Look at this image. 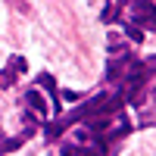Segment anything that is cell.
<instances>
[{
  "mask_svg": "<svg viewBox=\"0 0 156 156\" xmlns=\"http://www.w3.org/2000/svg\"><path fill=\"white\" fill-rule=\"evenodd\" d=\"M25 103H28V106H31V109H34L37 115H47V103L41 100V94H37V90H34V87L28 90V94H25Z\"/></svg>",
  "mask_w": 156,
  "mask_h": 156,
  "instance_id": "4",
  "label": "cell"
},
{
  "mask_svg": "<svg viewBox=\"0 0 156 156\" xmlns=\"http://www.w3.org/2000/svg\"><path fill=\"white\" fill-rule=\"evenodd\" d=\"M6 3H12L19 12H28V3H25V0H6Z\"/></svg>",
  "mask_w": 156,
  "mask_h": 156,
  "instance_id": "6",
  "label": "cell"
},
{
  "mask_svg": "<svg viewBox=\"0 0 156 156\" xmlns=\"http://www.w3.org/2000/svg\"><path fill=\"white\" fill-rule=\"evenodd\" d=\"M37 84H44V87L50 90V100H53V106H56V112H59V94H56V81H53V78H50L47 72H41V75H37Z\"/></svg>",
  "mask_w": 156,
  "mask_h": 156,
  "instance_id": "3",
  "label": "cell"
},
{
  "mask_svg": "<svg viewBox=\"0 0 156 156\" xmlns=\"http://www.w3.org/2000/svg\"><path fill=\"white\" fill-rule=\"evenodd\" d=\"M109 50H112V53H125V41H122L119 34H112V37H109Z\"/></svg>",
  "mask_w": 156,
  "mask_h": 156,
  "instance_id": "5",
  "label": "cell"
},
{
  "mask_svg": "<svg viewBox=\"0 0 156 156\" xmlns=\"http://www.w3.org/2000/svg\"><path fill=\"white\" fill-rule=\"evenodd\" d=\"M25 72V59L22 56H12L9 59V66L6 69H0V90H6V87H12L16 84V78Z\"/></svg>",
  "mask_w": 156,
  "mask_h": 156,
  "instance_id": "2",
  "label": "cell"
},
{
  "mask_svg": "<svg viewBox=\"0 0 156 156\" xmlns=\"http://www.w3.org/2000/svg\"><path fill=\"white\" fill-rule=\"evenodd\" d=\"M3 147H6V137H3V131H0V153H3Z\"/></svg>",
  "mask_w": 156,
  "mask_h": 156,
  "instance_id": "7",
  "label": "cell"
},
{
  "mask_svg": "<svg viewBox=\"0 0 156 156\" xmlns=\"http://www.w3.org/2000/svg\"><path fill=\"white\" fill-rule=\"evenodd\" d=\"M128 12V25H134V28H156V6L150 0H125Z\"/></svg>",
  "mask_w": 156,
  "mask_h": 156,
  "instance_id": "1",
  "label": "cell"
}]
</instances>
